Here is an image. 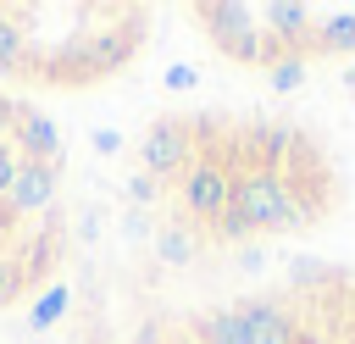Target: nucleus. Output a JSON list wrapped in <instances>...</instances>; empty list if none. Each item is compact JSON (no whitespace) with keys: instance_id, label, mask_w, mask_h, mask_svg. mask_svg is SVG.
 <instances>
[{"instance_id":"7","label":"nucleus","mask_w":355,"mask_h":344,"mask_svg":"<svg viewBox=\"0 0 355 344\" xmlns=\"http://www.w3.org/2000/svg\"><path fill=\"white\" fill-rule=\"evenodd\" d=\"M233 311H239L250 344H300V333H294V322H288L283 305H272V300H239Z\"/></svg>"},{"instance_id":"12","label":"nucleus","mask_w":355,"mask_h":344,"mask_svg":"<svg viewBox=\"0 0 355 344\" xmlns=\"http://www.w3.org/2000/svg\"><path fill=\"white\" fill-rule=\"evenodd\" d=\"M155 255H161V261H172V266H183V261L194 255V244H189V233H183V227H161V233H155Z\"/></svg>"},{"instance_id":"5","label":"nucleus","mask_w":355,"mask_h":344,"mask_svg":"<svg viewBox=\"0 0 355 344\" xmlns=\"http://www.w3.org/2000/svg\"><path fill=\"white\" fill-rule=\"evenodd\" d=\"M11 150L22 161H44V166H61V128L33 111V105H17V128H11Z\"/></svg>"},{"instance_id":"2","label":"nucleus","mask_w":355,"mask_h":344,"mask_svg":"<svg viewBox=\"0 0 355 344\" xmlns=\"http://www.w3.org/2000/svg\"><path fill=\"white\" fill-rule=\"evenodd\" d=\"M194 17L205 22L211 44H216L227 61H244V67H277V61H283V50L266 39V28H255V22H261V11H255V6L211 0V6H194Z\"/></svg>"},{"instance_id":"16","label":"nucleus","mask_w":355,"mask_h":344,"mask_svg":"<svg viewBox=\"0 0 355 344\" xmlns=\"http://www.w3.org/2000/svg\"><path fill=\"white\" fill-rule=\"evenodd\" d=\"M128 194H133V200H139V205H150V200H155V194H161V183H155V178H150V172H139V178H133V183H128Z\"/></svg>"},{"instance_id":"17","label":"nucleus","mask_w":355,"mask_h":344,"mask_svg":"<svg viewBox=\"0 0 355 344\" xmlns=\"http://www.w3.org/2000/svg\"><path fill=\"white\" fill-rule=\"evenodd\" d=\"M11 128H17V105L0 94V144H11Z\"/></svg>"},{"instance_id":"8","label":"nucleus","mask_w":355,"mask_h":344,"mask_svg":"<svg viewBox=\"0 0 355 344\" xmlns=\"http://www.w3.org/2000/svg\"><path fill=\"white\" fill-rule=\"evenodd\" d=\"M28 67H33L28 28H17V17H11V11H0V72H11V78H28Z\"/></svg>"},{"instance_id":"19","label":"nucleus","mask_w":355,"mask_h":344,"mask_svg":"<svg viewBox=\"0 0 355 344\" xmlns=\"http://www.w3.org/2000/svg\"><path fill=\"white\" fill-rule=\"evenodd\" d=\"M189 83H194V67H172L166 72V89H189Z\"/></svg>"},{"instance_id":"11","label":"nucleus","mask_w":355,"mask_h":344,"mask_svg":"<svg viewBox=\"0 0 355 344\" xmlns=\"http://www.w3.org/2000/svg\"><path fill=\"white\" fill-rule=\"evenodd\" d=\"M67 305H72V294H67L61 283H50V289H44V294H39L33 305H28V327H33V333H44V327H55V322L67 316Z\"/></svg>"},{"instance_id":"14","label":"nucleus","mask_w":355,"mask_h":344,"mask_svg":"<svg viewBox=\"0 0 355 344\" xmlns=\"http://www.w3.org/2000/svg\"><path fill=\"white\" fill-rule=\"evenodd\" d=\"M266 72H272V89H294V83H305V55H283Z\"/></svg>"},{"instance_id":"13","label":"nucleus","mask_w":355,"mask_h":344,"mask_svg":"<svg viewBox=\"0 0 355 344\" xmlns=\"http://www.w3.org/2000/svg\"><path fill=\"white\" fill-rule=\"evenodd\" d=\"M22 289H28V283H22V266H17V255H6V250H0V311H6V305H11Z\"/></svg>"},{"instance_id":"6","label":"nucleus","mask_w":355,"mask_h":344,"mask_svg":"<svg viewBox=\"0 0 355 344\" xmlns=\"http://www.w3.org/2000/svg\"><path fill=\"white\" fill-rule=\"evenodd\" d=\"M55 183H61V166H44V161H22V172H17L11 194H6L11 216H39V211H50V205H55Z\"/></svg>"},{"instance_id":"9","label":"nucleus","mask_w":355,"mask_h":344,"mask_svg":"<svg viewBox=\"0 0 355 344\" xmlns=\"http://www.w3.org/2000/svg\"><path fill=\"white\" fill-rule=\"evenodd\" d=\"M311 50H322V55H344V50H355V11L327 17V22L311 33Z\"/></svg>"},{"instance_id":"10","label":"nucleus","mask_w":355,"mask_h":344,"mask_svg":"<svg viewBox=\"0 0 355 344\" xmlns=\"http://www.w3.org/2000/svg\"><path fill=\"white\" fill-rule=\"evenodd\" d=\"M200 344H250V333H244V322H239V311L227 305V311H211V316H200Z\"/></svg>"},{"instance_id":"3","label":"nucleus","mask_w":355,"mask_h":344,"mask_svg":"<svg viewBox=\"0 0 355 344\" xmlns=\"http://www.w3.org/2000/svg\"><path fill=\"white\" fill-rule=\"evenodd\" d=\"M178 205L189 222L200 227H216L222 211L233 205V166L222 155H194L183 172H178Z\"/></svg>"},{"instance_id":"15","label":"nucleus","mask_w":355,"mask_h":344,"mask_svg":"<svg viewBox=\"0 0 355 344\" xmlns=\"http://www.w3.org/2000/svg\"><path fill=\"white\" fill-rule=\"evenodd\" d=\"M17 172H22V155H17L11 144H0V200L11 194V183H17Z\"/></svg>"},{"instance_id":"1","label":"nucleus","mask_w":355,"mask_h":344,"mask_svg":"<svg viewBox=\"0 0 355 344\" xmlns=\"http://www.w3.org/2000/svg\"><path fill=\"white\" fill-rule=\"evenodd\" d=\"M311 211L300 205V194L288 189L283 172H261L244 166L233 172V205L222 211V222L211 227L216 239H250V233H283V227H305Z\"/></svg>"},{"instance_id":"18","label":"nucleus","mask_w":355,"mask_h":344,"mask_svg":"<svg viewBox=\"0 0 355 344\" xmlns=\"http://www.w3.org/2000/svg\"><path fill=\"white\" fill-rule=\"evenodd\" d=\"M94 150H100V155H116V150H122V133L100 128V133H94Z\"/></svg>"},{"instance_id":"4","label":"nucleus","mask_w":355,"mask_h":344,"mask_svg":"<svg viewBox=\"0 0 355 344\" xmlns=\"http://www.w3.org/2000/svg\"><path fill=\"white\" fill-rule=\"evenodd\" d=\"M194 161V128L178 122V117H155L139 139V172H150L155 183H178V172Z\"/></svg>"}]
</instances>
